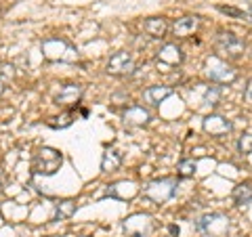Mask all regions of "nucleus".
<instances>
[{"mask_svg": "<svg viewBox=\"0 0 252 237\" xmlns=\"http://www.w3.org/2000/svg\"><path fill=\"white\" fill-rule=\"evenodd\" d=\"M217 49L220 53H225L227 57H240V55L244 53V42L240 36H235L233 31H225L220 30L217 34Z\"/></svg>", "mask_w": 252, "mask_h": 237, "instance_id": "3", "label": "nucleus"}, {"mask_svg": "<svg viewBox=\"0 0 252 237\" xmlns=\"http://www.w3.org/2000/svg\"><path fill=\"white\" fill-rule=\"evenodd\" d=\"M61 166V153L57 149L42 147L34 157V170L38 175H55Z\"/></svg>", "mask_w": 252, "mask_h": 237, "instance_id": "1", "label": "nucleus"}, {"mask_svg": "<svg viewBox=\"0 0 252 237\" xmlns=\"http://www.w3.org/2000/svg\"><path fill=\"white\" fill-rule=\"evenodd\" d=\"M181 61H183V55H181V49L175 44H166L158 55V63H162V65H179Z\"/></svg>", "mask_w": 252, "mask_h": 237, "instance_id": "11", "label": "nucleus"}, {"mask_svg": "<svg viewBox=\"0 0 252 237\" xmlns=\"http://www.w3.org/2000/svg\"><path fill=\"white\" fill-rule=\"evenodd\" d=\"M240 149H242V153H252V134H246L240 141Z\"/></svg>", "mask_w": 252, "mask_h": 237, "instance_id": "19", "label": "nucleus"}, {"mask_svg": "<svg viewBox=\"0 0 252 237\" xmlns=\"http://www.w3.org/2000/svg\"><path fill=\"white\" fill-rule=\"evenodd\" d=\"M143 30L152 38H164L168 31V21L164 17H149L143 21Z\"/></svg>", "mask_w": 252, "mask_h": 237, "instance_id": "10", "label": "nucleus"}, {"mask_svg": "<svg viewBox=\"0 0 252 237\" xmlns=\"http://www.w3.org/2000/svg\"><path fill=\"white\" fill-rule=\"evenodd\" d=\"M233 202L238 206H246V204L252 202V185L250 183H240L233 189Z\"/></svg>", "mask_w": 252, "mask_h": 237, "instance_id": "13", "label": "nucleus"}, {"mask_svg": "<svg viewBox=\"0 0 252 237\" xmlns=\"http://www.w3.org/2000/svg\"><path fill=\"white\" fill-rule=\"evenodd\" d=\"M198 229L204 233H208L210 237H223L229 229V218L219 214V212H212V214H204L198 220Z\"/></svg>", "mask_w": 252, "mask_h": 237, "instance_id": "2", "label": "nucleus"}, {"mask_svg": "<svg viewBox=\"0 0 252 237\" xmlns=\"http://www.w3.org/2000/svg\"><path fill=\"white\" fill-rule=\"evenodd\" d=\"M82 97V86L80 84H65L59 90V94L55 97V103L57 105H74L78 103Z\"/></svg>", "mask_w": 252, "mask_h": 237, "instance_id": "8", "label": "nucleus"}, {"mask_svg": "<svg viewBox=\"0 0 252 237\" xmlns=\"http://www.w3.org/2000/svg\"><path fill=\"white\" fill-rule=\"evenodd\" d=\"M206 67H208V76L212 78V80H217V82H233L235 76H238L231 65H227L223 59H217V57L208 59Z\"/></svg>", "mask_w": 252, "mask_h": 237, "instance_id": "6", "label": "nucleus"}, {"mask_svg": "<svg viewBox=\"0 0 252 237\" xmlns=\"http://www.w3.org/2000/svg\"><path fill=\"white\" fill-rule=\"evenodd\" d=\"M177 180L175 178H162V180H154L152 185H149L147 189H145V195L147 197H152L154 202H166V200H170L172 195L177 193Z\"/></svg>", "mask_w": 252, "mask_h": 237, "instance_id": "5", "label": "nucleus"}, {"mask_svg": "<svg viewBox=\"0 0 252 237\" xmlns=\"http://www.w3.org/2000/svg\"><path fill=\"white\" fill-rule=\"evenodd\" d=\"M135 69V57L126 51H120L109 57L107 65H105V72L112 74V76H124V74H132Z\"/></svg>", "mask_w": 252, "mask_h": 237, "instance_id": "4", "label": "nucleus"}, {"mask_svg": "<svg viewBox=\"0 0 252 237\" xmlns=\"http://www.w3.org/2000/svg\"><path fill=\"white\" fill-rule=\"evenodd\" d=\"M0 191H2V183H0Z\"/></svg>", "mask_w": 252, "mask_h": 237, "instance_id": "23", "label": "nucleus"}, {"mask_svg": "<svg viewBox=\"0 0 252 237\" xmlns=\"http://www.w3.org/2000/svg\"><path fill=\"white\" fill-rule=\"evenodd\" d=\"M217 11L223 13V15H229V17H235V19H248V13L235 9V6H223V4H219Z\"/></svg>", "mask_w": 252, "mask_h": 237, "instance_id": "16", "label": "nucleus"}, {"mask_svg": "<svg viewBox=\"0 0 252 237\" xmlns=\"http://www.w3.org/2000/svg\"><path fill=\"white\" fill-rule=\"evenodd\" d=\"M200 26V17H191V15H187V17H181L175 21V26H172V31H175V36H191L195 30Z\"/></svg>", "mask_w": 252, "mask_h": 237, "instance_id": "9", "label": "nucleus"}, {"mask_svg": "<svg viewBox=\"0 0 252 237\" xmlns=\"http://www.w3.org/2000/svg\"><path fill=\"white\" fill-rule=\"evenodd\" d=\"M120 162H122V155L116 151V149H109V151L103 155V170L105 172H112V170H116L118 166H120Z\"/></svg>", "mask_w": 252, "mask_h": 237, "instance_id": "15", "label": "nucleus"}, {"mask_svg": "<svg viewBox=\"0 0 252 237\" xmlns=\"http://www.w3.org/2000/svg\"><path fill=\"white\" fill-rule=\"evenodd\" d=\"M204 130L212 134V137H223V134L231 130V122L220 116H206L204 118Z\"/></svg>", "mask_w": 252, "mask_h": 237, "instance_id": "7", "label": "nucleus"}, {"mask_svg": "<svg viewBox=\"0 0 252 237\" xmlns=\"http://www.w3.org/2000/svg\"><path fill=\"white\" fill-rule=\"evenodd\" d=\"M219 94H220V90H212V92H208V94H206V99L210 101L212 105H215V101L219 99Z\"/></svg>", "mask_w": 252, "mask_h": 237, "instance_id": "20", "label": "nucleus"}, {"mask_svg": "<svg viewBox=\"0 0 252 237\" xmlns=\"http://www.w3.org/2000/svg\"><path fill=\"white\" fill-rule=\"evenodd\" d=\"M124 120L126 122H130V124H139V126H143V124H147L149 122V114L145 112L143 107H130L128 112L124 114Z\"/></svg>", "mask_w": 252, "mask_h": 237, "instance_id": "14", "label": "nucleus"}, {"mask_svg": "<svg viewBox=\"0 0 252 237\" xmlns=\"http://www.w3.org/2000/svg\"><path fill=\"white\" fill-rule=\"evenodd\" d=\"M170 94H172L170 86H149V89L143 92V99L147 101V103L158 105V103H162L166 97H170Z\"/></svg>", "mask_w": 252, "mask_h": 237, "instance_id": "12", "label": "nucleus"}, {"mask_svg": "<svg viewBox=\"0 0 252 237\" xmlns=\"http://www.w3.org/2000/svg\"><path fill=\"white\" fill-rule=\"evenodd\" d=\"M193 172H195V162L193 160H185V162H181L179 164V177H193Z\"/></svg>", "mask_w": 252, "mask_h": 237, "instance_id": "17", "label": "nucleus"}, {"mask_svg": "<svg viewBox=\"0 0 252 237\" xmlns=\"http://www.w3.org/2000/svg\"><path fill=\"white\" fill-rule=\"evenodd\" d=\"M2 92H4V82L0 80V94H2Z\"/></svg>", "mask_w": 252, "mask_h": 237, "instance_id": "21", "label": "nucleus"}, {"mask_svg": "<svg viewBox=\"0 0 252 237\" xmlns=\"http://www.w3.org/2000/svg\"><path fill=\"white\" fill-rule=\"evenodd\" d=\"M248 19H250V21H252V9H250V11H248Z\"/></svg>", "mask_w": 252, "mask_h": 237, "instance_id": "22", "label": "nucleus"}, {"mask_svg": "<svg viewBox=\"0 0 252 237\" xmlns=\"http://www.w3.org/2000/svg\"><path fill=\"white\" fill-rule=\"evenodd\" d=\"M74 210H76V206L72 202H63V204H59V208H57V216L59 218H67V216L74 214Z\"/></svg>", "mask_w": 252, "mask_h": 237, "instance_id": "18", "label": "nucleus"}]
</instances>
